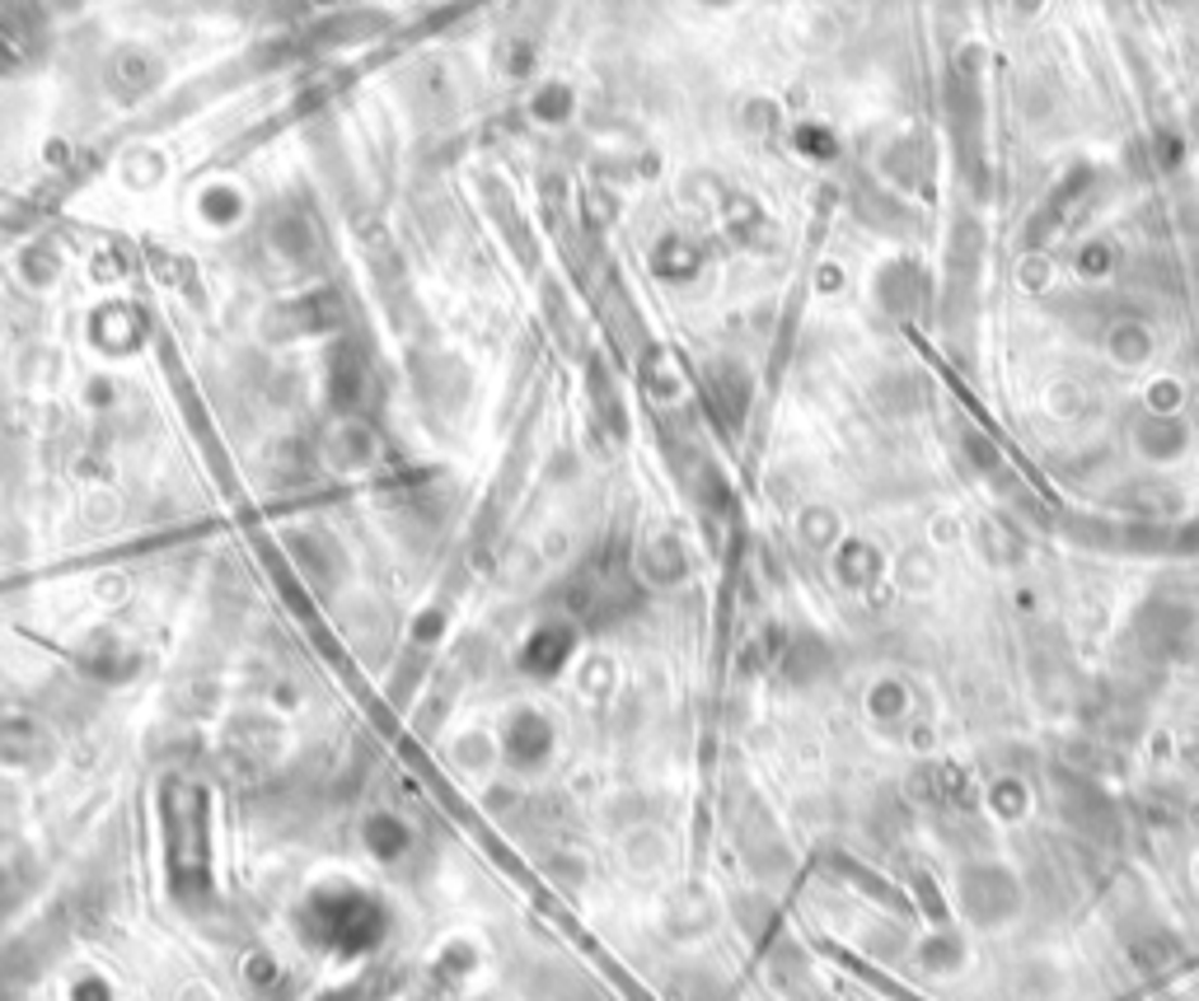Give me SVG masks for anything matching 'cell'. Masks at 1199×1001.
<instances>
[{"instance_id": "1", "label": "cell", "mask_w": 1199, "mask_h": 1001, "mask_svg": "<svg viewBox=\"0 0 1199 1001\" xmlns=\"http://www.w3.org/2000/svg\"><path fill=\"white\" fill-rule=\"evenodd\" d=\"M1106 352H1111L1115 366H1124V370H1138V366H1148L1158 346H1152V332H1148V328H1138V324H1120V328L1111 332V342H1106Z\"/></svg>"}, {"instance_id": "2", "label": "cell", "mask_w": 1199, "mask_h": 1001, "mask_svg": "<svg viewBox=\"0 0 1199 1001\" xmlns=\"http://www.w3.org/2000/svg\"><path fill=\"white\" fill-rule=\"evenodd\" d=\"M1144 398L1152 413H1176V407H1186V384H1181L1176 375H1158V379H1148Z\"/></svg>"}, {"instance_id": "3", "label": "cell", "mask_w": 1199, "mask_h": 1001, "mask_svg": "<svg viewBox=\"0 0 1199 1001\" xmlns=\"http://www.w3.org/2000/svg\"><path fill=\"white\" fill-rule=\"evenodd\" d=\"M178 1001H216V992H212V988H192V992H184Z\"/></svg>"}]
</instances>
